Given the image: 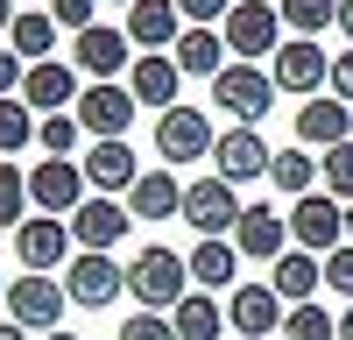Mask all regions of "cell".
<instances>
[{
  "instance_id": "cell-21",
  "label": "cell",
  "mask_w": 353,
  "mask_h": 340,
  "mask_svg": "<svg viewBox=\"0 0 353 340\" xmlns=\"http://www.w3.org/2000/svg\"><path fill=\"white\" fill-rule=\"evenodd\" d=\"M78 170H85V185H92L99 198H121V191H134V178H141V163H134L128 142H92V149L78 156Z\"/></svg>"
},
{
  "instance_id": "cell-39",
  "label": "cell",
  "mask_w": 353,
  "mask_h": 340,
  "mask_svg": "<svg viewBox=\"0 0 353 340\" xmlns=\"http://www.w3.org/2000/svg\"><path fill=\"white\" fill-rule=\"evenodd\" d=\"M176 8H184L191 28H219V21L233 15V0H176Z\"/></svg>"
},
{
  "instance_id": "cell-36",
  "label": "cell",
  "mask_w": 353,
  "mask_h": 340,
  "mask_svg": "<svg viewBox=\"0 0 353 340\" xmlns=\"http://www.w3.org/2000/svg\"><path fill=\"white\" fill-rule=\"evenodd\" d=\"M113 340H176V319L170 312H128Z\"/></svg>"
},
{
  "instance_id": "cell-6",
  "label": "cell",
  "mask_w": 353,
  "mask_h": 340,
  "mask_svg": "<svg viewBox=\"0 0 353 340\" xmlns=\"http://www.w3.org/2000/svg\"><path fill=\"white\" fill-rule=\"evenodd\" d=\"M269 100H276L269 64H226V71L212 78V106L233 113V128H254L261 113H269Z\"/></svg>"
},
{
  "instance_id": "cell-10",
  "label": "cell",
  "mask_w": 353,
  "mask_h": 340,
  "mask_svg": "<svg viewBox=\"0 0 353 340\" xmlns=\"http://www.w3.org/2000/svg\"><path fill=\"white\" fill-rule=\"evenodd\" d=\"M78 128L85 135H92V142H128V128H134V93H128V85H85V93H78Z\"/></svg>"
},
{
  "instance_id": "cell-44",
  "label": "cell",
  "mask_w": 353,
  "mask_h": 340,
  "mask_svg": "<svg viewBox=\"0 0 353 340\" xmlns=\"http://www.w3.org/2000/svg\"><path fill=\"white\" fill-rule=\"evenodd\" d=\"M0 340H36V333H21L14 319H0Z\"/></svg>"
},
{
  "instance_id": "cell-20",
  "label": "cell",
  "mask_w": 353,
  "mask_h": 340,
  "mask_svg": "<svg viewBox=\"0 0 353 340\" xmlns=\"http://www.w3.org/2000/svg\"><path fill=\"white\" fill-rule=\"evenodd\" d=\"M339 142H353V106L318 93L297 106V149H339Z\"/></svg>"
},
{
  "instance_id": "cell-3",
  "label": "cell",
  "mask_w": 353,
  "mask_h": 340,
  "mask_svg": "<svg viewBox=\"0 0 353 340\" xmlns=\"http://www.w3.org/2000/svg\"><path fill=\"white\" fill-rule=\"evenodd\" d=\"M219 36H226V50H233V64L276 57V50H283V15H276V0H233V15L219 21Z\"/></svg>"
},
{
  "instance_id": "cell-4",
  "label": "cell",
  "mask_w": 353,
  "mask_h": 340,
  "mask_svg": "<svg viewBox=\"0 0 353 340\" xmlns=\"http://www.w3.org/2000/svg\"><path fill=\"white\" fill-rule=\"evenodd\" d=\"M241 191H233L226 178H212L205 170L198 185H184V227H198V241H233V227H241Z\"/></svg>"
},
{
  "instance_id": "cell-41",
  "label": "cell",
  "mask_w": 353,
  "mask_h": 340,
  "mask_svg": "<svg viewBox=\"0 0 353 340\" xmlns=\"http://www.w3.org/2000/svg\"><path fill=\"white\" fill-rule=\"evenodd\" d=\"M332 100H346V106H353V50H346V57H332Z\"/></svg>"
},
{
  "instance_id": "cell-25",
  "label": "cell",
  "mask_w": 353,
  "mask_h": 340,
  "mask_svg": "<svg viewBox=\"0 0 353 340\" xmlns=\"http://www.w3.org/2000/svg\"><path fill=\"white\" fill-rule=\"evenodd\" d=\"M170 57H176V71H184V78H219V71L233 64V50H226L219 28H184V43H176Z\"/></svg>"
},
{
  "instance_id": "cell-1",
  "label": "cell",
  "mask_w": 353,
  "mask_h": 340,
  "mask_svg": "<svg viewBox=\"0 0 353 340\" xmlns=\"http://www.w3.org/2000/svg\"><path fill=\"white\" fill-rule=\"evenodd\" d=\"M128 298L141 312H176L191 298V263L176 248H141L134 263H128Z\"/></svg>"
},
{
  "instance_id": "cell-30",
  "label": "cell",
  "mask_w": 353,
  "mask_h": 340,
  "mask_svg": "<svg viewBox=\"0 0 353 340\" xmlns=\"http://www.w3.org/2000/svg\"><path fill=\"white\" fill-rule=\"evenodd\" d=\"M276 15H283V28H297V36L318 43V28L339 21V0H276Z\"/></svg>"
},
{
  "instance_id": "cell-31",
  "label": "cell",
  "mask_w": 353,
  "mask_h": 340,
  "mask_svg": "<svg viewBox=\"0 0 353 340\" xmlns=\"http://www.w3.org/2000/svg\"><path fill=\"white\" fill-rule=\"evenodd\" d=\"M276 340H339V319L325 305H290V319H283Z\"/></svg>"
},
{
  "instance_id": "cell-34",
  "label": "cell",
  "mask_w": 353,
  "mask_h": 340,
  "mask_svg": "<svg viewBox=\"0 0 353 340\" xmlns=\"http://www.w3.org/2000/svg\"><path fill=\"white\" fill-rule=\"evenodd\" d=\"M36 135H43V156H71L78 142H85L78 113H43V121H36Z\"/></svg>"
},
{
  "instance_id": "cell-29",
  "label": "cell",
  "mask_w": 353,
  "mask_h": 340,
  "mask_svg": "<svg viewBox=\"0 0 353 340\" xmlns=\"http://www.w3.org/2000/svg\"><path fill=\"white\" fill-rule=\"evenodd\" d=\"M269 185L290 191V206H297V198H311V191H318V163H311V149H276Z\"/></svg>"
},
{
  "instance_id": "cell-37",
  "label": "cell",
  "mask_w": 353,
  "mask_h": 340,
  "mask_svg": "<svg viewBox=\"0 0 353 340\" xmlns=\"http://www.w3.org/2000/svg\"><path fill=\"white\" fill-rule=\"evenodd\" d=\"M57 28H71V36H85V28H99V0H50Z\"/></svg>"
},
{
  "instance_id": "cell-40",
  "label": "cell",
  "mask_w": 353,
  "mask_h": 340,
  "mask_svg": "<svg viewBox=\"0 0 353 340\" xmlns=\"http://www.w3.org/2000/svg\"><path fill=\"white\" fill-rule=\"evenodd\" d=\"M21 78H28V64L14 50H0V100H21Z\"/></svg>"
},
{
  "instance_id": "cell-47",
  "label": "cell",
  "mask_w": 353,
  "mask_h": 340,
  "mask_svg": "<svg viewBox=\"0 0 353 340\" xmlns=\"http://www.w3.org/2000/svg\"><path fill=\"white\" fill-rule=\"evenodd\" d=\"M50 340H78V333H50Z\"/></svg>"
},
{
  "instance_id": "cell-11",
  "label": "cell",
  "mask_w": 353,
  "mask_h": 340,
  "mask_svg": "<svg viewBox=\"0 0 353 340\" xmlns=\"http://www.w3.org/2000/svg\"><path fill=\"white\" fill-rule=\"evenodd\" d=\"M128 227H134V213H128V198H85V206L71 213V241H78V255H113L128 241Z\"/></svg>"
},
{
  "instance_id": "cell-27",
  "label": "cell",
  "mask_w": 353,
  "mask_h": 340,
  "mask_svg": "<svg viewBox=\"0 0 353 340\" xmlns=\"http://www.w3.org/2000/svg\"><path fill=\"white\" fill-rule=\"evenodd\" d=\"M170 319H176V340H219V333L233 326V319H226V312L212 305V291H191L184 305H176V312H170Z\"/></svg>"
},
{
  "instance_id": "cell-18",
  "label": "cell",
  "mask_w": 353,
  "mask_h": 340,
  "mask_svg": "<svg viewBox=\"0 0 353 340\" xmlns=\"http://www.w3.org/2000/svg\"><path fill=\"white\" fill-rule=\"evenodd\" d=\"M233 248L276 270L283 255L297 248V241H290V213H276V206H248V213H241V227H233Z\"/></svg>"
},
{
  "instance_id": "cell-45",
  "label": "cell",
  "mask_w": 353,
  "mask_h": 340,
  "mask_svg": "<svg viewBox=\"0 0 353 340\" xmlns=\"http://www.w3.org/2000/svg\"><path fill=\"white\" fill-rule=\"evenodd\" d=\"M339 340H353V305H346V312H339Z\"/></svg>"
},
{
  "instance_id": "cell-14",
  "label": "cell",
  "mask_w": 353,
  "mask_h": 340,
  "mask_svg": "<svg viewBox=\"0 0 353 340\" xmlns=\"http://www.w3.org/2000/svg\"><path fill=\"white\" fill-rule=\"evenodd\" d=\"M269 163H276V149H269L254 128H226V135L212 142V178H226L233 191L254 185V178H269Z\"/></svg>"
},
{
  "instance_id": "cell-17",
  "label": "cell",
  "mask_w": 353,
  "mask_h": 340,
  "mask_svg": "<svg viewBox=\"0 0 353 340\" xmlns=\"http://www.w3.org/2000/svg\"><path fill=\"white\" fill-rule=\"evenodd\" d=\"M78 64H64V57H50V64H28V78H21V106L28 113H71L78 106Z\"/></svg>"
},
{
  "instance_id": "cell-38",
  "label": "cell",
  "mask_w": 353,
  "mask_h": 340,
  "mask_svg": "<svg viewBox=\"0 0 353 340\" xmlns=\"http://www.w3.org/2000/svg\"><path fill=\"white\" fill-rule=\"evenodd\" d=\"M325 291H339V298H353V241L325 255Z\"/></svg>"
},
{
  "instance_id": "cell-33",
  "label": "cell",
  "mask_w": 353,
  "mask_h": 340,
  "mask_svg": "<svg viewBox=\"0 0 353 340\" xmlns=\"http://www.w3.org/2000/svg\"><path fill=\"white\" fill-rule=\"evenodd\" d=\"M28 220V170L0 163V227H21Z\"/></svg>"
},
{
  "instance_id": "cell-5",
  "label": "cell",
  "mask_w": 353,
  "mask_h": 340,
  "mask_svg": "<svg viewBox=\"0 0 353 340\" xmlns=\"http://www.w3.org/2000/svg\"><path fill=\"white\" fill-rule=\"evenodd\" d=\"M64 312H71V291L57 276H21V283H8V319L21 326V333H64Z\"/></svg>"
},
{
  "instance_id": "cell-22",
  "label": "cell",
  "mask_w": 353,
  "mask_h": 340,
  "mask_svg": "<svg viewBox=\"0 0 353 340\" xmlns=\"http://www.w3.org/2000/svg\"><path fill=\"white\" fill-rule=\"evenodd\" d=\"M176 85H184L176 57H134V71H128V93H134V106H156V113L184 106V100H176Z\"/></svg>"
},
{
  "instance_id": "cell-43",
  "label": "cell",
  "mask_w": 353,
  "mask_h": 340,
  "mask_svg": "<svg viewBox=\"0 0 353 340\" xmlns=\"http://www.w3.org/2000/svg\"><path fill=\"white\" fill-rule=\"evenodd\" d=\"M14 15H21L14 0H0V36H8V28H14Z\"/></svg>"
},
{
  "instance_id": "cell-23",
  "label": "cell",
  "mask_w": 353,
  "mask_h": 340,
  "mask_svg": "<svg viewBox=\"0 0 353 340\" xmlns=\"http://www.w3.org/2000/svg\"><path fill=\"white\" fill-rule=\"evenodd\" d=\"M128 213H134V227H141V220L184 213V185H176V170H141L134 191H128Z\"/></svg>"
},
{
  "instance_id": "cell-28",
  "label": "cell",
  "mask_w": 353,
  "mask_h": 340,
  "mask_svg": "<svg viewBox=\"0 0 353 340\" xmlns=\"http://www.w3.org/2000/svg\"><path fill=\"white\" fill-rule=\"evenodd\" d=\"M184 263H191V283L219 291V283H233V270H241V248H233V241H198Z\"/></svg>"
},
{
  "instance_id": "cell-26",
  "label": "cell",
  "mask_w": 353,
  "mask_h": 340,
  "mask_svg": "<svg viewBox=\"0 0 353 340\" xmlns=\"http://www.w3.org/2000/svg\"><path fill=\"white\" fill-rule=\"evenodd\" d=\"M57 36H64V28H57V15H50V8H21V15H14V28H8V50L21 57V64H50Z\"/></svg>"
},
{
  "instance_id": "cell-46",
  "label": "cell",
  "mask_w": 353,
  "mask_h": 340,
  "mask_svg": "<svg viewBox=\"0 0 353 340\" xmlns=\"http://www.w3.org/2000/svg\"><path fill=\"white\" fill-rule=\"evenodd\" d=\"M346 241H353V206H346Z\"/></svg>"
},
{
  "instance_id": "cell-16",
  "label": "cell",
  "mask_w": 353,
  "mask_h": 340,
  "mask_svg": "<svg viewBox=\"0 0 353 340\" xmlns=\"http://www.w3.org/2000/svg\"><path fill=\"white\" fill-rule=\"evenodd\" d=\"M226 319H233V333H241V340H276L283 319H290V305L276 298V283H241L233 305H226Z\"/></svg>"
},
{
  "instance_id": "cell-15",
  "label": "cell",
  "mask_w": 353,
  "mask_h": 340,
  "mask_svg": "<svg viewBox=\"0 0 353 340\" xmlns=\"http://www.w3.org/2000/svg\"><path fill=\"white\" fill-rule=\"evenodd\" d=\"M184 8H176V0H134L128 8V43L134 50H149V57H170L176 43H184Z\"/></svg>"
},
{
  "instance_id": "cell-7",
  "label": "cell",
  "mask_w": 353,
  "mask_h": 340,
  "mask_svg": "<svg viewBox=\"0 0 353 340\" xmlns=\"http://www.w3.org/2000/svg\"><path fill=\"white\" fill-rule=\"evenodd\" d=\"M290 241H297L304 255H318V263H325L332 248H346V206H339L332 191L297 198V206H290Z\"/></svg>"
},
{
  "instance_id": "cell-12",
  "label": "cell",
  "mask_w": 353,
  "mask_h": 340,
  "mask_svg": "<svg viewBox=\"0 0 353 340\" xmlns=\"http://www.w3.org/2000/svg\"><path fill=\"white\" fill-rule=\"evenodd\" d=\"M269 78L276 93H297V100H318V85H332V57L318 50L311 36H290L276 57H269Z\"/></svg>"
},
{
  "instance_id": "cell-32",
  "label": "cell",
  "mask_w": 353,
  "mask_h": 340,
  "mask_svg": "<svg viewBox=\"0 0 353 340\" xmlns=\"http://www.w3.org/2000/svg\"><path fill=\"white\" fill-rule=\"evenodd\" d=\"M36 142V113H28L21 100H0V163H8L14 149H28Z\"/></svg>"
},
{
  "instance_id": "cell-49",
  "label": "cell",
  "mask_w": 353,
  "mask_h": 340,
  "mask_svg": "<svg viewBox=\"0 0 353 340\" xmlns=\"http://www.w3.org/2000/svg\"><path fill=\"white\" fill-rule=\"evenodd\" d=\"M0 298H8V283H0Z\"/></svg>"
},
{
  "instance_id": "cell-42",
  "label": "cell",
  "mask_w": 353,
  "mask_h": 340,
  "mask_svg": "<svg viewBox=\"0 0 353 340\" xmlns=\"http://www.w3.org/2000/svg\"><path fill=\"white\" fill-rule=\"evenodd\" d=\"M339 36L353 43V0H339Z\"/></svg>"
},
{
  "instance_id": "cell-8",
  "label": "cell",
  "mask_w": 353,
  "mask_h": 340,
  "mask_svg": "<svg viewBox=\"0 0 353 340\" xmlns=\"http://www.w3.org/2000/svg\"><path fill=\"white\" fill-rule=\"evenodd\" d=\"M85 198H92V185H85V170L71 156H43V170H28V206H36V213L71 220Z\"/></svg>"
},
{
  "instance_id": "cell-19",
  "label": "cell",
  "mask_w": 353,
  "mask_h": 340,
  "mask_svg": "<svg viewBox=\"0 0 353 340\" xmlns=\"http://www.w3.org/2000/svg\"><path fill=\"white\" fill-rule=\"evenodd\" d=\"M64 291H71V305L99 312V305H113V298L128 291V270L113 263V255H78V263L64 270Z\"/></svg>"
},
{
  "instance_id": "cell-48",
  "label": "cell",
  "mask_w": 353,
  "mask_h": 340,
  "mask_svg": "<svg viewBox=\"0 0 353 340\" xmlns=\"http://www.w3.org/2000/svg\"><path fill=\"white\" fill-rule=\"evenodd\" d=\"M28 8H50V0H28Z\"/></svg>"
},
{
  "instance_id": "cell-24",
  "label": "cell",
  "mask_w": 353,
  "mask_h": 340,
  "mask_svg": "<svg viewBox=\"0 0 353 340\" xmlns=\"http://www.w3.org/2000/svg\"><path fill=\"white\" fill-rule=\"evenodd\" d=\"M269 283H276L283 305H318V291H325V263H318V255H304V248H290L283 263L269 270Z\"/></svg>"
},
{
  "instance_id": "cell-35",
  "label": "cell",
  "mask_w": 353,
  "mask_h": 340,
  "mask_svg": "<svg viewBox=\"0 0 353 340\" xmlns=\"http://www.w3.org/2000/svg\"><path fill=\"white\" fill-rule=\"evenodd\" d=\"M325 191L339 198V206H353V142H339V149H325Z\"/></svg>"
},
{
  "instance_id": "cell-9",
  "label": "cell",
  "mask_w": 353,
  "mask_h": 340,
  "mask_svg": "<svg viewBox=\"0 0 353 340\" xmlns=\"http://www.w3.org/2000/svg\"><path fill=\"white\" fill-rule=\"evenodd\" d=\"M212 113L205 106H170L156 113V156L163 163H198V156H212Z\"/></svg>"
},
{
  "instance_id": "cell-2",
  "label": "cell",
  "mask_w": 353,
  "mask_h": 340,
  "mask_svg": "<svg viewBox=\"0 0 353 340\" xmlns=\"http://www.w3.org/2000/svg\"><path fill=\"white\" fill-rule=\"evenodd\" d=\"M14 255H21V276H57L78 263V241H71V220H50V213H28L14 227Z\"/></svg>"
},
{
  "instance_id": "cell-50",
  "label": "cell",
  "mask_w": 353,
  "mask_h": 340,
  "mask_svg": "<svg viewBox=\"0 0 353 340\" xmlns=\"http://www.w3.org/2000/svg\"><path fill=\"white\" fill-rule=\"evenodd\" d=\"M128 8H134V0H128Z\"/></svg>"
},
{
  "instance_id": "cell-13",
  "label": "cell",
  "mask_w": 353,
  "mask_h": 340,
  "mask_svg": "<svg viewBox=\"0 0 353 340\" xmlns=\"http://www.w3.org/2000/svg\"><path fill=\"white\" fill-rule=\"evenodd\" d=\"M128 28H85V36H71V64L92 78V85H121V71H134V57H128Z\"/></svg>"
}]
</instances>
